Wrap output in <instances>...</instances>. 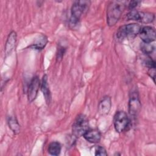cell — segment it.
I'll return each instance as SVG.
<instances>
[{"instance_id": "2e32d148", "label": "cell", "mask_w": 156, "mask_h": 156, "mask_svg": "<svg viewBox=\"0 0 156 156\" xmlns=\"http://www.w3.org/2000/svg\"><path fill=\"white\" fill-rule=\"evenodd\" d=\"M8 124L10 129L15 134H18L20 131V126L14 116H10L8 119Z\"/></svg>"}, {"instance_id": "30bf717a", "label": "cell", "mask_w": 156, "mask_h": 156, "mask_svg": "<svg viewBox=\"0 0 156 156\" xmlns=\"http://www.w3.org/2000/svg\"><path fill=\"white\" fill-rule=\"evenodd\" d=\"M84 138L91 143H98L101 138V134L99 130L96 129H88L83 135Z\"/></svg>"}, {"instance_id": "52a82bcc", "label": "cell", "mask_w": 156, "mask_h": 156, "mask_svg": "<svg viewBox=\"0 0 156 156\" xmlns=\"http://www.w3.org/2000/svg\"><path fill=\"white\" fill-rule=\"evenodd\" d=\"M141 104L137 92L132 91L130 93L129 101V112L131 116L136 117L140 113Z\"/></svg>"}, {"instance_id": "5bb4252c", "label": "cell", "mask_w": 156, "mask_h": 156, "mask_svg": "<svg viewBox=\"0 0 156 156\" xmlns=\"http://www.w3.org/2000/svg\"><path fill=\"white\" fill-rule=\"evenodd\" d=\"M47 43H48L47 37L42 35L35 41V42H34V44H32L30 46V47L32 48H34L35 49L41 50L45 47Z\"/></svg>"}, {"instance_id": "6da1fadb", "label": "cell", "mask_w": 156, "mask_h": 156, "mask_svg": "<svg viewBox=\"0 0 156 156\" xmlns=\"http://www.w3.org/2000/svg\"><path fill=\"white\" fill-rule=\"evenodd\" d=\"M126 1H112L107 9V22L109 26H113L119 21L126 8Z\"/></svg>"}, {"instance_id": "9a60e30c", "label": "cell", "mask_w": 156, "mask_h": 156, "mask_svg": "<svg viewBox=\"0 0 156 156\" xmlns=\"http://www.w3.org/2000/svg\"><path fill=\"white\" fill-rule=\"evenodd\" d=\"M48 152L52 155H58L61 152V145L57 141L51 142L48 149Z\"/></svg>"}, {"instance_id": "277c9868", "label": "cell", "mask_w": 156, "mask_h": 156, "mask_svg": "<svg viewBox=\"0 0 156 156\" xmlns=\"http://www.w3.org/2000/svg\"><path fill=\"white\" fill-rule=\"evenodd\" d=\"M89 129L88 120L87 116L83 114L79 115L75 119L72 127L73 135L76 137L83 136Z\"/></svg>"}, {"instance_id": "8992f818", "label": "cell", "mask_w": 156, "mask_h": 156, "mask_svg": "<svg viewBox=\"0 0 156 156\" xmlns=\"http://www.w3.org/2000/svg\"><path fill=\"white\" fill-rule=\"evenodd\" d=\"M126 20L136 21L141 23L148 24L154 21L155 15L151 12L132 10L126 15Z\"/></svg>"}, {"instance_id": "d6986e66", "label": "cell", "mask_w": 156, "mask_h": 156, "mask_svg": "<svg viewBox=\"0 0 156 156\" xmlns=\"http://www.w3.org/2000/svg\"><path fill=\"white\" fill-rule=\"evenodd\" d=\"M107 153L104 147L102 146H98L95 149V155H107Z\"/></svg>"}, {"instance_id": "7a4b0ae2", "label": "cell", "mask_w": 156, "mask_h": 156, "mask_svg": "<svg viewBox=\"0 0 156 156\" xmlns=\"http://www.w3.org/2000/svg\"><path fill=\"white\" fill-rule=\"evenodd\" d=\"M90 5V1H77L73 2L71 9L70 24L71 26H74L79 23L80 18L88 11Z\"/></svg>"}, {"instance_id": "7c38bea8", "label": "cell", "mask_w": 156, "mask_h": 156, "mask_svg": "<svg viewBox=\"0 0 156 156\" xmlns=\"http://www.w3.org/2000/svg\"><path fill=\"white\" fill-rule=\"evenodd\" d=\"M41 90L43 94L46 104H49L51 101V91L48 85V76L46 74L43 76L42 80H41Z\"/></svg>"}, {"instance_id": "ffe728a7", "label": "cell", "mask_w": 156, "mask_h": 156, "mask_svg": "<svg viewBox=\"0 0 156 156\" xmlns=\"http://www.w3.org/2000/svg\"><path fill=\"white\" fill-rule=\"evenodd\" d=\"M141 3V1H131L127 5V8L130 10H134V9Z\"/></svg>"}, {"instance_id": "44dd1931", "label": "cell", "mask_w": 156, "mask_h": 156, "mask_svg": "<svg viewBox=\"0 0 156 156\" xmlns=\"http://www.w3.org/2000/svg\"><path fill=\"white\" fill-rule=\"evenodd\" d=\"M65 49L61 46L59 48V49H58V52L57 54V60H62L63 55H64V53H65Z\"/></svg>"}, {"instance_id": "9c48e42d", "label": "cell", "mask_w": 156, "mask_h": 156, "mask_svg": "<svg viewBox=\"0 0 156 156\" xmlns=\"http://www.w3.org/2000/svg\"><path fill=\"white\" fill-rule=\"evenodd\" d=\"M138 35L144 43H152L155 40V30L151 26H147L141 27Z\"/></svg>"}, {"instance_id": "ba28073f", "label": "cell", "mask_w": 156, "mask_h": 156, "mask_svg": "<svg viewBox=\"0 0 156 156\" xmlns=\"http://www.w3.org/2000/svg\"><path fill=\"white\" fill-rule=\"evenodd\" d=\"M40 85L41 83L38 77L34 76L32 79L27 89V99L30 102L35 99Z\"/></svg>"}, {"instance_id": "ac0fdd59", "label": "cell", "mask_w": 156, "mask_h": 156, "mask_svg": "<svg viewBox=\"0 0 156 156\" xmlns=\"http://www.w3.org/2000/svg\"><path fill=\"white\" fill-rule=\"evenodd\" d=\"M144 64L148 69L155 68V62L150 57L147 58V59L144 61Z\"/></svg>"}, {"instance_id": "7402d4cb", "label": "cell", "mask_w": 156, "mask_h": 156, "mask_svg": "<svg viewBox=\"0 0 156 156\" xmlns=\"http://www.w3.org/2000/svg\"><path fill=\"white\" fill-rule=\"evenodd\" d=\"M148 74L150 77L153 79L154 82H155V68H151L148 69Z\"/></svg>"}, {"instance_id": "3957f363", "label": "cell", "mask_w": 156, "mask_h": 156, "mask_svg": "<svg viewBox=\"0 0 156 156\" xmlns=\"http://www.w3.org/2000/svg\"><path fill=\"white\" fill-rule=\"evenodd\" d=\"M141 27L135 23H131L121 26L116 32V37L118 41L130 39L139 34Z\"/></svg>"}, {"instance_id": "4fadbf2b", "label": "cell", "mask_w": 156, "mask_h": 156, "mask_svg": "<svg viewBox=\"0 0 156 156\" xmlns=\"http://www.w3.org/2000/svg\"><path fill=\"white\" fill-rule=\"evenodd\" d=\"M16 41V34L15 31H12L9 34L6 41L5 48V54H9L12 52V51L13 49L15 46Z\"/></svg>"}, {"instance_id": "e0dca14e", "label": "cell", "mask_w": 156, "mask_h": 156, "mask_svg": "<svg viewBox=\"0 0 156 156\" xmlns=\"http://www.w3.org/2000/svg\"><path fill=\"white\" fill-rule=\"evenodd\" d=\"M140 49L144 54L149 55L153 52L155 49V46L151 44V43L142 42L140 44Z\"/></svg>"}, {"instance_id": "8fae6325", "label": "cell", "mask_w": 156, "mask_h": 156, "mask_svg": "<svg viewBox=\"0 0 156 156\" xmlns=\"http://www.w3.org/2000/svg\"><path fill=\"white\" fill-rule=\"evenodd\" d=\"M112 101L109 96L104 97L98 105V111L101 115L108 114L111 109Z\"/></svg>"}, {"instance_id": "5b68a950", "label": "cell", "mask_w": 156, "mask_h": 156, "mask_svg": "<svg viewBox=\"0 0 156 156\" xmlns=\"http://www.w3.org/2000/svg\"><path fill=\"white\" fill-rule=\"evenodd\" d=\"M130 119L127 113L123 111L117 112L113 118L114 127L118 133L127 130L130 126Z\"/></svg>"}]
</instances>
